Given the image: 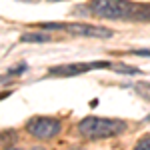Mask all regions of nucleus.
I'll return each mask as SVG.
<instances>
[{"label":"nucleus","instance_id":"ddd939ff","mask_svg":"<svg viewBox=\"0 0 150 150\" xmlns=\"http://www.w3.org/2000/svg\"><path fill=\"white\" fill-rule=\"evenodd\" d=\"M10 150H16V148H10Z\"/></svg>","mask_w":150,"mask_h":150},{"label":"nucleus","instance_id":"7ed1b4c3","mask_svg":"<svg viewBox=\"0 0 150 150\" xmlns=\"http://www.w3.org/2000/svg\"><path fill=\"white\" fill-rule=\"evenodd\" d=\"M44 30H66L68 34L74 36H92V38H110L112 30L102 28V26H92V24H82V22H72V24H62V22H44L40 24Z\"/></svg>","mask_w":150,"mask_h":150},{"label":"nucleus","instance_id":"423d86ee","mask_svg":"<svg viewBox=\"0 0 150 150\" xmlns=\"http://www.w3.org/2000/svg\"><path fill=\"white\" fill-rule=\"evenodd\" d=\"M20 40L22 42H48L50 36H46V34H22Z\"/></svg>","mask_w":150,"mask_h":150},{"label":"nucleus","instance_id":"f257e3e1","mask_svg":"<svg viewBox=\"0 0 150 150\" xmlns=\"http://www.w3.org/2000/svg\"><path fill=\"white\" fill-rule=\"evenodd\" d=\"M90 10L106 20H150V6L130 0H92Z\"/></svg>","mask_w":150,"mask_h":150},{"label":"nucleus","instance_id":"9d476101","mask_svg":"<svg viewBox=\"0 0 150 150\" xmlns=\"http://www.w3.org/2000/svg\"><path fill=\"white\" fill-rule=\"evenodd\" d=\"M132 54H136V56H150V50H132Z\"/></svg>","mask_w":150,"mask_h":150},{"label":"nucleus","instance_id":"9b49d317","mask_svg":"<svg viewBox=\"0 0 150 150\" xmlns=\"http://www.w3.org/2000/svg\"><path fill=\"white\" fill-rule=\"evenodd\" d=\"M48 2H62V0H48Z\"/></svg>","mask_w":150,"mask_h":150},{"label":"nucleus","instance_id":"6e6552de","mask_svg":"<svg viewBox=\"0 0 150 150\" xmlns=\"http://www.w3.org/2000/svg\"><path fill=\"white\" fill-rule=\"evenodd\" d=\"M136 90H138V92L142 94L144 98H148V100H150V84H140Z\"/></svg>","mask_w":150,"mask_h":150},{"label":"nucleus","instance_id":"f8f14e48","mask_svg":"<svg viewBox=\"0 0 150 150\" xmlns=\"http://www.w3.org/2000/svg\"><path fill=\"white\" fill-rule=\"evenodd\" d=\"M34 150H44V148H40V146H36V148Z\"/></svg>","mask_w":150,"mask_h":150},{"label":"nucleus","instance_id":"f03ea898","mask_svg":"<svg viewBox=\"0 0 150 150\" xmlns=\"http://www.w3.org/2000/svg\"><path fill=\"white\" fill-rule=\"evenodd\" d=\"M124 128H126L124 120L86 116L78 124V132L88 140H100V138H110V136H116V134H122Z\"/></svg>","mask_w":150,"mask_h":150},{"label":"nucleus","instance_id":"39448f33","mask_svg":"<svg viewBox=\"0 0 150 150\" xmlns=\"http://www.w3.org/2000/svg\"><path fill=\"white\" fill-rule=\"evenodd\" d=\"M96 68H112L110 62H76V64H62V66H52L48 74L52 76H78L84 72H90Z\"/></svg>","mask_w":150,"mask_h":150},{"label":"nucleus","instance_id":"20e7f679","mask_svg":"<svg viewBox=\"0 0 150 150\" xmlns=\"http://www.w3.org/2000/svg\"><path fill=\"white\" fill-rule=\"evenodd\" d=\"M26 132L38 140H48L60 132V120L50 116H34L26 122Z\"/></svg>","mask_w":150,"mask_h":150},{"label":"nucleus","instance_id":"1a4fd4ad","mask_svg":"<svg viewBox=\"0 0 150 150\" xmlns=\"http://www.w3.org/2000/svg\"><path fill=\"white\" fill-rule=\"evenodd\" d=\"M116 72H124V74H138L136 68H126V66H112Z\"/></svg>","mask_w":150,"mask_h":150},{"label":"nucleus","instance_id":"0eeeda50","mask_svg":"<svg viewBox=\"0 0 150 150\" xmlns=\"http://www.w3.org/2000/svg\"><path fill=\"white\" fill-rule=\"evenodd\" d=\"M134 150H150V136H144V138H140L138 142H136Z\"/></svg>","mask_w":150,"mask_h":150}]
</instances>
